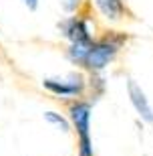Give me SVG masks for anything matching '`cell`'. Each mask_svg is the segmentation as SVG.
<instances>
[{
  "instance_id": "8",
  "label": "cell",
  "mask_w": 153,
  "mask_h": 156,
  "mask_svg": "<svg viewBox=\"0 0 153 156\" xmlns=\"http://www.w3.org/2000/svg\"><path fill=\"white\" fill-rule=\"evenodd\" d=\"M87 51H89V45H68L67 51H65V57H67L68 63H73V65H77L79 69H83Z\"/></svg>"
},
{
  "instance_id": "7",
  "label": "cell",
  "mask_w": 153,
  "mask_h": 156,
  "mask_svg": "<svg viewBox=\"0 0 153 156\" xmlns=\"http://www.w3.org/2000/svg\"><path fill=\"white\" fill-rule=\"evenodd\" d=\"M87 93L91 95V104H95L97 99L105 93V79L101 73H89V83H87Z\"/></svg>"
},
{
  "instance_id": "3",
  "label": "cell",
  "mask_w": 153,
  "mask_h": 156,
  "mask_svg": "<svg viewBox=\"0 0 153 156\" xmlns=\"http://www.w3.org/2000/svg\"><path fill=\"white\" fill-rule=\"evenodd\" d=\"M57 29L61 33V37L65 41H68V45H91L95 35L91 30V23H89V16L85 14H68L62 20L57 23Z\"/></svg>"
},
{
  "instance_id": "5",
  "label": "cell",
  "mask_w": 153,
  "mask_h": 156,
  "mask_svg": "<svg viewBox=\"0 0 153 156\" xmlns=\"http://www.w3.org/2000/svg\"><path fill=\"white\" fill-rule=\"evenodd\" d=\"M127 98H129V104L133 105L135 114L139 116V120L145 124H153V108L149 104V98L135 79H127Z\"/></svg>"
},
{
  "instance_id": "10",
  "label": "cell",
  "mask_w": 153,
  "mask_h": 156,
  "mask_svg": "<svg viewBox=\"0 0 153 156\" xmlns=\"http://www.w3.org/2000/svg\"><path fill=\"white\" fill-rule=\"evenodd\" d=\"M79 156H95V152H93V142H91V136L79 138Z\"/></svg>"
},
{
  "instance_id": "6",
  "label": "cell",
  "mask_w": 153,
  "mask_h": 156,
  "mask_svg": "<svg viewBox=\"0 0 153 156\" xmlns=\"http://www.w3.org/2000/svg\"><path fill=\"white\" fill-rule=\"evenodd\" d=\"M91 4L109 23H119L127 14V6H125L123 0H91Z\"/></svg>"
},
{
  "instance_id": "4",
  "label": "cell",
  "mask_w": 153,
  "mask_h": 156,
  "mask_svg": "<svg viewBox=\"0 0 153 156\" xmlns=\"http://www.w3.org/2000/svg\"><path fill=\"white\" fill-rule=\"evenodd\" d=\"M68 120L71 126L77 132V138H85L91 136V116H93V104L89 99L83 98H75L68 101Z\"/></svg>"
},
{
  "instance_id": "1",
  "label": "cell",
  "mask_w": 153,
  "mask_h": 156,
  "mask_svg": "<svg viewBox=\"0 0 153 156\" xmlns=\"http://www.w3.org/2000/svg\"><path fill=\"white\" fill-rule=\"evenodd\" d=\"M129 37L121 30H107L103 37H95L89 45L83 69L89 73H103L119 55L121 47L127 43Z\"/></svg>"
},
{
  "instance_id": "11",
  "label": "cell",
  "mask_w": 153,
  "mask_h": 156,
  "mask_svg": "<svg viewBox=\"0 0 153 156\" xmlns=\"http://www.w3.org/2000/svg\"><path fill=\"white\" fill-rule=\"evenodd\" d=\"M85 0H61V8L67 14H75V12L81 10V6H83Z\"/></svg>"
},
{
  "instance_id": "9",
  "label": "cell",
  "mask_w": 153,
  "mask_h": 156,
  "mask_svg": "<svg viewBox=\"0 0 153 156\" xmlns=\"http://www.w3.org/2000/svg\"><path fill=\"white\" fill-rule=\"evenodd\" d=\"M42 118H45V122L46 124H51V126H55V128H58L61 132H71V120H68L67 116H62L61 112H55V110H48V112H45L42 114Z\"/></svg>"
},
{
  "instance_id": "12",
  "label": "cell",
  "mask_w": 153,
  "mask_h": 156,
  "mask_svg": "<svg viewBox=\"0 0 153 156\" xmlns=\"http://www.w3.org/2000/svg\"><path fill=\"white\" fill-rule=\"evenodd\" d=\"M20 2H22L30 12H36V10H38V6H40V0H20Z\"/></svg>"
},
{
  "instance_id": "2",
  "label": "cell",
  "mask_w": 153,
  "mask_h": 156,
  "mask_svg": "<svg viewBox=\"0 0 153 156\" xmlns=\"http://www.w3.org/2000/svg\"><path fill=\"white\" fill-rule=\"evenodd\" d=\"M87 83H89V77L81 69L68 71L67 75L62 77L55 75V77H45L42 79V87L58 99H75V98L87 95Z\"/></svg>"
}]
</instances>
